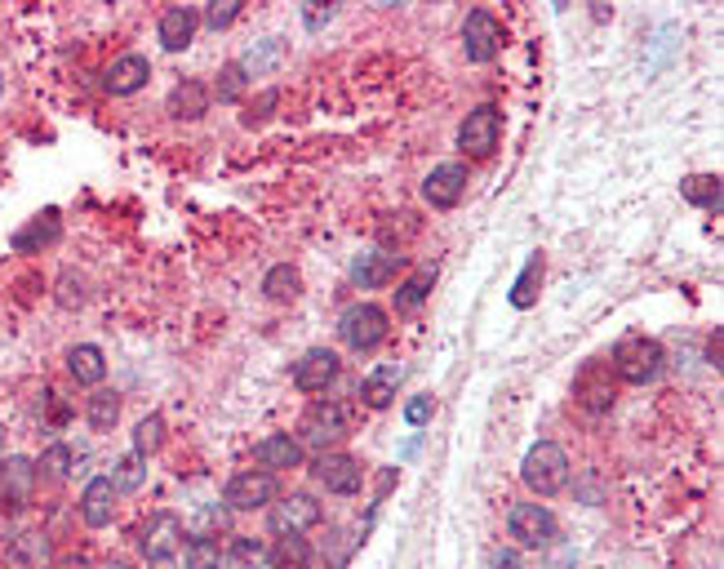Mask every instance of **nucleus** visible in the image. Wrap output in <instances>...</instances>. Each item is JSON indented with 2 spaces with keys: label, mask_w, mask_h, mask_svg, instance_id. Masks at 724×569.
<instances>
[{
  "label": "nucleus",
  "mask_w": 724,
  "mask_h": 569,
  "mask_svg": "<svg viewBox=\"0 0 724 569\" xmlns=\"http://www.w3.org/2000/svg\"><path fill=\"white\" fill-rule=\"evenodd\" d=\"M427 419H431V396H413V401L404 405V423H409V428H422Z\"/></svg>",
  "instance_id": "obj_40"
},
{
  "label": "nucleus",
  "mask_w": 724,
  "mask_h": 569,
  "mask_svg": "<svg viewBox=\"0 0 724 569\" xmlns=\"http://www.w3.org/2000/svg\"><path fill=\"white\" fill-rule=\"evenodd\" d=\"M325 521V512H321V503L312 499V494H290V499H276L272 503V534H307V530H316Z\"/></svg>",
  "instance_id": "obj_7"
},
{
  "label": "nucleus",
  "mask_w": 724,
  "mask_h": 569,
  "mask_svg": "<svg viewBox=\"0 0 724 569\" xmlns=\"http://www.w3.org/2000/svg\"><path fill=\"white\" fill-rule=\"evenodd\" d=\"M209 102H214L209 85H200V80H178L174 94H169V116H174V120H200V116L209 111Z\"/></svg>",
  "instance_id": "obj_19"
},
{
  "label": "nucleus",
  "mask_w": 724,
  "mask_h": 569,
  "mask_svg": "<svg viewBox=\"0 0 724 569\" xmlns=\"http://www.w3.org/2000/svg\"><path fill=\"white\" fill-rule=\"evenodd\" d=\"M267 569H312V548L303 534H285L276 539V548L267 552Z\"/></svg>",
  "instance_id": "obj_25"
},
{
  "label": "nucleus",
  "mask_w": 724,
  "mask_h": 569,
  "mask_svg": "<svg viewBox=\"0 0 724 569\" xmlns=\"http://www.w3.org/2000/svg\"><path fill=\"white\" fill-rule=\"evenodd\" d=\"M520 481H525L538 499L560 494V490L569 485V454H565L556 441H538V445L525 454V463H520Z\"/></svg>",
  "instance_id": "obj_1"
},
{
  "label": "nucleus",
  "mask_w": 724,
  "mask_h": 569,
  "mask_svg": "<svg viewBox=\"0 0 724 569\" xmlns=\"http://www.w3.org/2000/svg\"><path fill=\"white\" fill-rule=\"evenodd\" d=\"M187 569H223V548L214 539H192L187 543Z\"/></svg>",
  "instance_id": "obj_35"
},
{
  "label": "nucleus",
  "mask_w": 724,
  "mask_h": 569,
  "mask_svg": "<svg viewBox=\"0 0 724 569\" xmlns=\"http://www.w3.org/2000/svg\"><path fill=\"white\" fill-rule=\"evenodd\" d=\"M147 80H151V62L143 53H120L107 67V76H102V89L116 94V98H125V94H138Z\"/></svg>",
  "instance_id": "obj_13"
},
{
  "label": "nucleus",
  "mask_w": 724,
  "mask_h": 569,
  "mask_svg": "<svg viewBox=\"0 0 724 569\" xmlns=\"http://www.w3.org/2000/svg\"><path fill=\"white\" fill-rule=\"evenodd\" d=\"M143 481H147V468H143L138 454H125V459L111 463V485H116V494H134V490H143Z\"/></svg>",
  "instance_id": "obj_29"
},
{
  "label": "nucleus",
  "mask_w": 724,
  "mask_h": 569,
  "mask_svg": "<svg viewBox=\"0 0 724 569\" xmlns=\"http://www.w3.org/2000/svg\"><path fill=\"white\" fill-rule=\"evenodd\" d=\"M498 134H502V111H498L493 102H485V107L467 111V120H462V129H458V147H462L467 156H489V151L498 147Z\"/></svg>",
  "instance_id": "obj_6"
},
{
  "label": "nucleus",
  "mask_w": 724,
  "mask_h": 569,
  "mask_svg": "<svg viewBox=\"0 0 724 569\" xmlns=\"http://www.w3.org/2000/svg\"><path fill=\"white\" fill-rule=\"evenodd\" d=\"M36 472H45L49 481H67L71 477V450L67 445H49L45 454H40V468Z\"/></svg>",
  "instance_id": "obj_36"
},
{
  "label": "nucleus",
  "mask_w": 724,
  "mask_h": 569,
  "mask_svg": "<svg viewBox=\"0 0 724 569\" xmlns=\"http://www.w3.org/2000/svg\"><path fill=\"white\" fill-rule=\"evenodd\" d=\"M223 569H267V548L258 539H236L223 557Z\"/></svg>",
  "instance_id": "obj_30"
},
{
  "label": "nucleus",
  "mask_w": 724,
  "mask_h": 569,
  "mask_svg": "<svg viewBox=\"0 0 724 569\" xmlns=\"http://www.w3.org/2000/svg\"><path fill=\"white\" fill-rule=\"evenodd\" d=\"M9 566L13 569H53V548L40 530H27L9 543Z\"/></svg>",
  "instance_id": "obj_20"
},
{
  "label": "nucleus",
  "mask_w": 724,
  "mask_h": 569,
  "mask_svg": "<svg viewBox=\"0 0 724 569\" xmlns=\"http://www.w3.org/2000/svg\"><path fill=\"white\" fill-rule=\"evenodd\" d=\"M348 428H352V405H343V401H321V405H312V414L303 419L299 445H316V450L325 454V445L343 441Z\"/></svg>",
  "instance_id": "obj_3"
},
{
  "label": "nucleus",
  "mask_w": 724,
  "mask_h": 569,
  "mask_svg": "<svg viewBox=\"0 0 724 569\" xmlns=\"http://www.w3.org/2000/svg\"><path fill=\"white\" fill-rule=\"evenodd\" d=\"M67 374H71L76 383H85V387H98V383L107 379V356H102V347L76 343V347L67 352Z\"/></svg>",
  "instance_id": "obj_21"
},
{
  "label": "nucleus",
  "mask_w": 724,
  "mask_h": 569,
  "mask_svg": "<svg viewBox=\"0 0 724 569\" xmlns=\"http://www.w3.org/2000/svg\"><path fill=\"white\" fill-rule=\"evenodd\" d=\"M462 45H467L471 62H493L498 49H502V22L489 9H471L467 22H462Z\"/></svg>",
  "instance_id": "obj_10"
},
{
  "label": "nucleus",
  "mask_w": 724,
  "mask_h": 569,
  "mask_svg": "<svg viewBox=\"0 0 724 569\" xmlns=\"http://www.w3.org/2000/svg\"><path fill=\"white\" fill-rule=\"evenodd\" d=\"M80 517H85L89 530L111 526V517H116V485H111V477H94V481L85 485V494H80Z\"/></svg>",
  "instance_id": "obj_16"
},
{
  "label": "nucleus",
  "mask_w": 724,
  "mask_h": 569,
  "mask_svg": "<svg viewBox=\"0 0 724 569\" xmlns=\"http://www.w3.org/2000/svg\"><path fill=\"white\" fill-rule=\"evenodd\" d=\"M281 58H285V45L272 36V40H263L258 49H250V53L241 58V71H245V76H254V71H272Z\"/></svg>",
  "instance_id": "obj_33"
},
{
  "label": "nucleus",
  "mask_w": 724,
  "mask_h": 569,
  "mask_svg": "<svg viewBox=\"0 0 724 569\" xmlns=\"http://www.w3.org/2000/svg\"><path fill=\"white\" fill-rule=\"evenodd\" d=\"M330 18H334V4H325V9L312 4V9H307V27H321V22H330Z\"/></svg>",
  "instance_id": "obj_41"
},
{
  "label": "nucleus",
  "mask_w": 724,
  "mask_h": 569,
  "mask_svg": "<svg viewBox=\"0 0 724 569\" xmlns=\"http://www.w3.org/2000/svg\"><path fill=\"white\" fill-rule=\"evenodd\" d=\"M0 463H4V428H0Z\"/></svg>",
  "instance_id": "obj_44"
},
{
  "label": "nucleus",
  "mask_w": 724,
  "mask_h": 569,
  "mask_svg": "<svg viewBox=\"0 0 724 569\" xmlns=\"http://www.w3.org/2000/svg\"><path fill=\"white\" fill-rule=\"evenodd\" d=\"M0 477H4V499L13 508H27L31 503V485H36V463L31 459H4L0 463Z\"/></svg>",
  "instance_id": "obj_22"
},
{
  "label": "nucleus",
  "mask_w": 724,
  "mask_h": 569,
  "mask_svg": "<svg viewBox=\"0 0 724 569\" xmlns=\"http://www.w3.org/2000/svg\"><path fill=\"white\" fill-rule=\"evenodd\" d=\"M339 379V356L330 347H312L299 365H294V387L299 392H325Z\"/></svg>",
  "instance_id": "obj_14"
},
{
  "label": "nucleus",
  "mask_w": 724,
  "mask_h": 569,
  "mask_svg": "<svg viewBox=\"0 0 724 569\" xmlns=\"http://www.w3.org/2000/svg\"><path fill=\"white\" fill-rule=\"evenodd\" d=\"M538 285H542V254H534L529 263H525V272L516 276V285H511V307H534V298H538Z\"/></svg>",
  "instance_id": "obj_27"
},
{
  "label": "nucleus",
  "mask_w": 724,
  "mask_h": 569,
  "mask_svg": "<svg viewBox=\"0 0 724 569\" xmlns=\"http://www.w3.org/2000/svg\"><path fill=\"white\" fill-rule=\"evenodd\" d=\"M312 472H316V481H321L330 494H356L364 481L361 463H356L352 454H321Z\"/></svg>",
  "instance_id": "obj_12"
},
{
  "label": "nucleus",
  "mask_w": 724,
  "mask_h": 569,
  "mask_svg": "<svg viewBox=\"0 0 724 569\" xmlns=\"http://www.w3.org/2000/svg\"><path fill=\"white\" fill-rule=\"evenodd\" d=\"M107 569H129V566H120V561H116V566H107Z\"/></svg>",
  "instance_id": "obj_45"
},
{
  "label": "nucleus",
  "mask_w": 724,
  "mask_h": 569,
  "mask_svg": "<svg viewBox=\"0 0 724 569\" xmlns=\"http://www.w3.org/2000/svg\"><path fill=\"white\" fill-rule=\"evenodd\" d=\"M493 569H520V561H516L511 552H498V557H493Z\"/></svg>",
  "instance_id": "obj_42"
},
{
  "label": "nucleus",
  "mask_w": 724,
  "mask_h": 569,
  "mask_svg": "<svg viewBox=\"0 0 724 569\" xmlns=\"http://www.w3.org/2000/svg\"><path fill=\"white\" fill-rule=\"evenodd\" d=\"M387 312L378 307V303H356V307H348L343 312V321H339V334H343V343L352 347V352H373L382 339H387Z\"/></svg>",
  "instance_id": "obj_4"
},
{
  "label": "nucleus",
  "mask_w": 724,
  "mask_h": 569,
  "mask_svg": "<svg viewBox=\"0 0 724 569\" xmlns=\"http://www.w3.org/2000/svg\"><path fill=\"white\" fill-rule=\"evenodd\" d=\"M400 267H404L400 254H382V249H373V254H361V258L352 263V281H356L361 290H382L387 281H395Z\"/></svg>",
  "instance_id": "obj_18"
},
{
  "label": "nucleus",
  "mask_w": 724,
  "mask_h": 569,
  "mask_svg": "<svg viewBox=\"0 0 724 569\" xmlns=\"http://www.w3.org/2000/svg\"><path fill=\"white\" fill-rule=\"evenodd\" d=\"M196 27H200V13L196 9H187V4H174V9H165L160 13V27H156V36H160V45L165 49H187L192 40H196Z\"/></svg>",
  "instance_id": "obj_17"
},
{
  "label": "nucleus",
  "mask_w": 724,
  "mask_h": 569,
  "mask_svg": "<svg viewBox=\"0 0 724 569\" xmlns=\"http://www.w3.org/2000/svg\"><path fill=\"white\" fill-rule=\"evenodd\" d=\"M245 85H250V76L241 71V62H227L223 71H218V102H241V94H245Z\"/></svg>",
  "instance_id": "obj_34"
},
{
  "label": "nucleus",
  "mask_w": 724,
  "mask_h": 569,
  "mask_svg": "<svg viewBox=\"0 0 724 569\" xmlns=\"http://www.w3.org/2000/svg\"><path fill=\"white\" fill-rule=\"evenodd\" d=\"M276 499H281V485L272 472H241L223 490V503L232 512H258V508H272Z\"/></svg>",
  "instance_id": "obj_5"
},
{
  "label": "nucleus",
  "mask_w": 724,
  "mask_h": 569,
  "mask_svg": "<svg viewBox=\"0 0 724 569\" xmlns=\"http://www.w3.org/2000/svg\"><path fill=\"white\" fill-rule=\"evenodd\" d=\"M507 530L520 548H547L556 539V517L542 503H516L507 517Z\"/></svg>",
  "instance_id": "obj_8"
},
{
  "label": "nucleus",
  "mask_w": 724,
  "mask_h": 569,
  "mask_svg": "<svg viewBox=\"0 0 724 569\" xmlns=\"http://www.w3.org/2000/svg\"><path fill=\"white\" fill-rule=\"evenodd\" d=\"M681 196L689 205H703V209H716L721 214V174H689L681 183Z\"/></svg>",
  "instance_id": "obj_26"
},
{
  "label": "nucleus",
  "mask_w": 724,
  "mask_h": 569,
  "mask_svg": "<svg viewBox=\"0 0 724 569\" xmlns=\"http://www.w3.org/2000/svg\"><path fill=\"white\" fill-rule=\"evenodd\" d=\"M281 102V89H267L258 102H250V111H245V125H263L267 116H272V107Z\"/></svg>",
  "instance_id": "obj_39"
},
{
  "label": "nucleus",
  "mask_w": 724,
  "mask_h": 569,
  "mask_svg": "<svg viewBox=\"0 0 724 569\" xmlns=\"http://www.w3.org/2000/svg\"><path fill=\"white\" fill-rule=\"evenodd\" d=\"M427 285H431V272H422V276L404 281V285H400V294H395V312H413V307L427 298Z\"/></svg>",
  "instance_id": "obj_37"
},
{
  "label": "nucleus",
  "mask_w": 724,
  "mask_h": 569,
  "mask_svg": "<svg viewBox=\"0 0 724 569\" xmlns=\"http://www.w3.org/2000/svg\"><path fill=\"white\" fill-rule=\"evenodd\" d=\"M254 459H258V468H263V472L303 468V445H299V436H290V432H276V436H263V441L254 445Z\"/></svg>",
  "instance_id": "obj_15"
},
{
  "label": "nucleus",
  "mask_w": 724,
  "mask_h": 569,
  "mask_svg": "<svg viewBox=\"0 0 724 569\" xmlns=\"http://www.w3.org/2000/svg\"><path fill=\"white\" fill-rule=\"evenodd\" d=\"M467 183H471L467 165H462V160H444V165H436V169L427 174L422 196H427V205H436V209H453V205L467 196Z\"/></svg>",
  "instance_id": "obj_11"
},
{
  "label": "nucleus",
  "mask_w": 724,
  "mask_h": 569,
  "mask_svg": "<svg viewBox=\"0 0 724 569\" xmlns=\"http://www.w3.org/2000/svg\"><path fill=\"white\" fill-rule=\"evenodd\" d=\"M178 548H183V521H178L174 512H156V517L138 530V552H143L151 566L169 561Z\"/></svg>",
  "instance_id": "obj_9"
},
{
  "label": "nucleus",
  "mask_w": 724,
  "mask_h": 569,
  "mask_svg": "<svg viewBox=\"0 0 724 569\" xmlns=\"http://www.w3.org/2000/svg\"><path fill=\"white\" fill-rule=\"evenodd\" d=\"M400 379H404L400 365H382V370H373V374L361 383V401L369 405V410H387L391 396H395V387H400Z\"/></svg>",
  "instance_id": "obj_23"
},
{
  "label": "nucleus",
  "mask_w": 724,
  "mask_h": 569,
  "mask_svg": "<svg viewBox=\"0 0 724 569\" xmlns=\"http://www.w3.org/2000/svg\"><path fill=\"white\" fill-rule=\"evenodd\" d=\"M241 9H245V0H214V4L205 9V22H209L214 31H223V27H232V22L241 18Z\"/></svg>",
  "instance_id": "obj_38"
},
{
  "label": "nucleus",
  "mask_w": 724,
  "mask_h": 569,
  "mask_svg": "<svg viewBox=\"0 0 724 569\" xmlns=\"http://www.w3.org/2000/svg\"><path fill=\"white\" fill-rule=\"evenodd\" d=\"M299 285H303L299 267L281 263V267H272V272H267V281H263V294H267V298H276V303H290V298H299Z\"/></svg>",
  "instance_id": "obj_28"
},
{
  "label": "nucleus",
  "mask_w": 724,
  "mask_h": 569,
  "mask_svg": "<svg viewBox=\"0 0 724 569\" xmlns=\"http://www.w3.org/2000/svg\"><path fill=\"white\" fill-rule=\"evenodd\" d=\"M663 370V347L645 334H627L618 347H614V374L623 383H654Z\"/></svg>",
  "instance_id": "obj_2"
},
{
  "label": "nucleus",
  "mask_w": 724,
  "mask_h": 569,
  "mask_svg": "<svg viewBox=\"0 0 724 569\" xmlns=\"http://www.w3.org/2000/svg\"><path fill=\"white\" fill-rule=\"evenodd\" d=\"M58 232H62V227H58V214L49 209V214L31 218V223H27V227L13 236V249H18V254H36V249L53 245V241H58Z\"/></svg>",
  "instance_id": "obj_24"
},
{
  "label": "nucleus",
  "mask_w": 724,
  "mask_h": 569,
  "mask_svg": "<svg viewBox=\"0 0 724 569\" xmlns=\"http://www.w3.org/2000/svg\"><path fill=\"white\" fill-rule=\"evenodd\" d=\"M120 419V396L116 392H94L89 396V428L94 432H111Z\"/></svg>",
  "instance_id": "obj_31"
},
{
  "label": "nucleus",
  "mask_w": 724,
  "mask_h": 569,
  "mask_svg": "<svg viewBox=\"0 0 724 569\" xmlns=\"http://www.w3.org/2000/svg\"><path fill=\"white\" fill-rule=\"evenodd\" d=\"M160 445H165V419H160V414H147V419L134 428V454L147 459V454H156Z\"/></svg>",
  "instance_id": "obj_32"
},
{
  "label": "nucleus",
  "mask_w": 724,
  "mask_h": 569,
  "mask_svg": "<svg viewBox=\"0 0 724 569\" xmlns=\"http://www.w3.org/2000/svg\"><path fill=\"white\" fill-rule=\"evenodd\" d=\"M58 569H89V561H80V557H71V561H62Z\"/></svg>",
  "instance_id": "obj_43"
}]
</instances>
